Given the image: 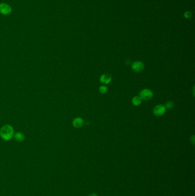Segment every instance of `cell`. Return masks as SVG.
I'll use <instances>...</instances> for the list:
<instances>
[{"label": "cell", "instance_id": "6da1fadb", "mask_svg": "<svg viewBox=\"0 0 195 196\" xmlns=\"http://www.w3.org/2000/svg\"><path fill=\"white\" fill-rule=\"evenodd\" d=\"M14 135V129L11 125L6 124L3 126L0 129V136L3 139L9 141Z\"/></svg>", "mask_w": 195, "mask_h": 196}, {"label": "cell", "instance_id": "7a4b0ae2", "mask_svg": "<svg viewBox=\"0 0 195 196\" xmlns=\"http://www.w3.org/2000/svg\"><path fill=\"white\" fill-rule=\"evenodd\" d=\"M139 95H140L139 97L141 98L142 100H150V99H152L153 96V92L147 88L144 89L142 91L140 92Z\"/></svg>", "mask_w": 195, "mask_h": 196}, {"label": "cell", "instance_id": "3957f363", "mask_svg": "<svg viewBox=\"0 0 195 196\" xmlns=\"http://www.w3.org/2000/svg\"><path fill=\"white\" fill-rule=\"evenodd\" d=\"M166 108L165 107V105H157L155 106V107L153 109V112L154 114L155 115L157 116V117H160L163 115V114H165V112H166Z\"/></svg>", "mask_w": 195, "mask_h": 196}, {"label": "cell", "instance_id": "277c9868", "mask_svg": "<svg viewBox=\"0 0 195 196\" xmlns=\"http://www.w3.org/2000/svg\"><path fill=\"white\" fill-rule=\"evenodd\" d=\"M132 69L135 72H141L144 69V64L141 61H137L132 64Z\"/></svg>", "mask_w": 195, "mask_h": 196}, {"label": "cell", "instance_id": "5b68a950", "mask_svg": "<svg viewBox=\"0 0 195 196\" xmlns=\"http://www.w3.org/2000/svg\"><path fill=\"white\" fill-rule=\"evenodd\" d=\"M12 7L6 4H0V13L3 14H7L11 13Z\"/></svg>", "mask_w": 195, "mask_h": 196}, {"label": "cell", "instance_id": "8992f818", "mask_svg": "<svg viewBox=\"0 0 195 196\" xmlns=\"http://www.w3.org/2000/svg\"><path fill=\"white\" fill-rule=\"evenodd\" d=\"M112 80V77L110 75L108 74H103L101 76L100 78V81L101 83L104 85L109 84Z\"/></svg>", "mask_w": 195, "mask_h": 196}, {"label": "cell", "instance_id": "52a82bcc", "mask_svg": "<svg viewBox=\"0 0 195 196\" xmlns=\"http://www.w3.org/2000/svg\"><path fill=\"white\" fill-rule=\"evenodd\" d=\"M83 124H84L83 119L82 118H79V117L75 118L73 121V126L76 128H80V127H82Z\"/></svg>", "mask_w": 195, "mask_h": 196}, {"label": "cell", "instance_id": "ba28073f", "mask_svg": "<svg viewBox=\"0 0 195 196\" xmlns=\"http://www.w3.org/2000/svg\"><path fill=\"white\" fill-rule=\"evenodd\" d=\"M13 136H14L15 140L18 142H22L25 139L24 135L22 132H16L15 134H14Z\"/></svg>", "mask_w": 195, "mask_h": 196}, {"label": "cell", "instance_id": "9c48e42d", "mask_svg": "<svg viewBox=\"0 0 195 196\" xmlns=\"http://www.w3.org/2000/svg\"><path fill=\"white\" fill-rule=\"evenodd\" d=\"M132 104L134 105L137 106V105H139L141 103L142 99L139 96H136V97H135L134 98L132 99Z\"/></svg>", "mask_w": 195, "mask_h": 196}, {"label": "cell", "instance_id": "30bf717a", "mask_svg": "<svg viewBox=\"0 0 195 196\" xmlns=\"http://www.w3.org/2000/svg\"><path fill=\"white\" fill-rule=\"evenodd\" d=\"M174 105H174V103L173 102H172V101H169V102H168L167 103H166V105H165V108H168V109H172V108H173V107H174Z\"/></svg>", "mask_w": 195, "mask_h": 196}, {"label": "cell", "instance_id": "8fae6325", "mask_svg": "<svg viewBox=\"0 0 195 196\" xmlns=\"http://www.w3.org/2000/svg\"><path fill=\"white\" fill-rule=\"evenodd\" d=\"M108 90V88L106 86L102 85L99 88V91L101 94H105Z\"/></svg>", "mask_w": 195, "mask_h": 196}, {"label": "cell", "instance_id": "7c38bea8", "mask_svg": "<svg viewBox=\"0 0 195 196\" xmlns=\"http://www.w3.org/2000/svg\"><path fill=\"white\" fill-rule=\"evenodd\" d=\"M89 196H97L96 195H95V194H92L91 195H90Z\"/></svg>", "mask_w": 195, "mask_h": 196}]
</instances>
